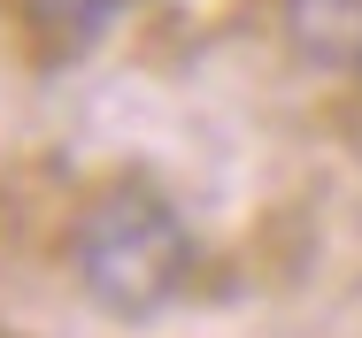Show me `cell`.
<instances>
[{
	"instance_id": "6da1fadb",
	"label": "cell",
	"mask_w": 362,
	"mask_h": 338,
	"mask_svg": "<svg viewBox=\"0 0 362 338\" xmlns=\"http://www.w3.org/2000/svg\"><path fill=\"white\" fill-rule=\"evenodd\" d=\"M193 270H201L193 223L177 215V200L162 185L108 177L100 193H85L70 223V277L100 315L146 323L193 292Z\"/></svg>"
},
{
	"instance_id": "7a4b0ae2",
	"label": "cell",
	"mask_w": 362,
	"mask_h": 338,
	"mask_svg": "<svg viewBox=\"0 0 362 338\" xmlns=\"http://www.w3.org/2000/svg\"><path fill=\"white\" fill-rule=\"evenodd\" d=\"M139 0H0V31L31 69L85 62Z\"/></svg>"
},
{
	"instance_id": "3957f363",
	"label": "cell",
	"mask_w": 362,
	"mask_h": 338,
	"mask_svg": "<svg viewBox=\"0 0 362 338\" xmlns=\"http://www.w3.org/2000/svg\"><path fill=\"white\" fill-rule=\"evenodd\" d=\"M286 39L324 69H355L362 62V0H278Z\"/></svg>"
},
{
	"instance_id": "277c9868",
	"label": "cell",
	"mask_w": 362,
	"mask_h": 338,
	"mask_svg": "<svg viewBox=\"0 0 362 338\" xmlns=\"http://www.w3.org/2000/svg\"><path fill=\"white\" fill-rule=\"evenodd\" d=\"M0 338H16V331H0Z\"/></svg>"
},
{
	"instance_id": "5b68a950",
	"label": "cell",
	"mask_w": 362,
	"mask_h": 338,
	"mask_svg": "<svg viewBox=\"0 0 362 338\" xmlns=\"http://www.w3.org/2000/svg\"><path fill=\"white\" fill-rule=\"evenodd\" d=\"M355 77H362V62H355Z\"/></svg>"
}]
</instances>
